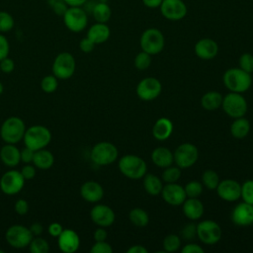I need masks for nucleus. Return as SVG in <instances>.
Returning a JSON list of instances; mask_svg holds the SVG:
<instances>
[{
	"label": "nucleus",
	"instance_id": "f257e3e1",
	"mask_svg": "<svg viewBox=\"0 0 253 253\" xmlns=\"http://www.w3.org/2000/svg\"><path fill=\"white\" fill-rule=\"evenodd\" d=\"M223 84L231 92L244 93L252 84V77L250 73L242 70L239 67L227 69L222 77Z\"/></svg>",
	"mask_w": 253,
	"mask_h": 253
},
{
	"label": "nucleus",
	"instance_id": "f03ea898",
	"mask_svg": "<svg viewBox=\"0 0 253 253\" xmlns=\"http://www.w3.org/2000/svg\"><path fill=\"white\" fill-rule=\"evenodd\" d=\"M26 129L25 123L21 118L9 117L0 127V136L5 143L16 144L23 139Z\"/></svg>",
	"mask_w": 253,
	"mask_h": 253
},
{
	"label": "nucleus",
	"instance_id": "7ed1b4c3",
	"mask_svg": "<svg viewBox=\"0 0 253 253\" xmlns=\"http://www.w3.org/2000/svg\"><path fill=\"white\" fill-rule=\"evenodd\" d=\"M23 139L25 146L37 151L45 148V146L49 144L51 140V132L44 126L35 125L26 129Z\"/></svg>",
	"mask_w": 253,
	"mask_h": 253
},
{
	"label": "nucleus",
	"instance_id": "20e7f679",
	"mask_svg": "<svg viewBox=\"0 0 253 253\" xmlns=\"http://www.w3.org/2000/svg\"><path fill=\"white\" fill-rule=\"evenodd\" d=\"M119 169L126 178L137 180L143 178L146 174L147 166L141 157L134 154H126L119 160Z\"/></svg>",
	"mask_w": 253,
	"mask_h": 253
},
{
	"label": "nucleus",
	"instance_id": "39448f33",
	"mask_svg": "<svg viewBox=\"0 0 253 253\" xmlns=\"http://www.w3.org/2000/svg\"><path fill=\"white\" fill-rule=\"evenodd\" d=\"M139 44L143 51L150 55H156L163 50L165 38L160 30L156 28H148L141 34Z\"/></svg>",
	"mask_w": 253,
	"mask_h": 253
},
{
	"label": "nucleus",
	"instance_id": "423d86ee",
	"mask_svg": "<svg viewBox=\"0 0 253 253\" xmlns=\"http://www.w3.org/2000/svg\"><path fill=\"white\" fill-rule=\"evenodd\" d=\"M119 155L118 148L115 144L109 141H101L96 143L90 153L91 160L99 165V166H106L114 163Z\"/></svg>",
	"mask_w": 253,
	"mask_h": 253
},
{
	"label": "nucleus",
	"instance_id": "0eeeda50",
	"mask_svg": "<svg viewBox=\"0 0 253 253\" xmlns=\"http://www.w3.org/2000/svg\"><path fill=\"white\" fill-rule=\"evenodd\" d=\"M76 62L74 56L67 51H63L58 53L51 66L52 74L57 79L66 80L69 79L75 72Z\"/></svg>",
	"mask_w": 253,
	"mask_h": 253
},
{
	"label": "nucleus",
	"instance_id": "6e6552de",
	"mask_svg": "<svg viewBox=\"0 0 253 253\" xmlns=\"http://www.w3.org/2000/svg\"><path fill=\"white\" fill-rule=\"evenodd\" d=\"M221 107L224 113L233 119L244 117L248 108L246 99L241 93L235 92H230L223 97Z\"/></svg>",
	"mask_w": 253,
	"mask_h": 253
},
{
	"label": "nucleus",
	"instance_id": "1a4fd4ad",
	"mask_svg": "<svg viewBox=\"0 0 253 253\" xmlns=\"http://www.w3.org/2000/svg\"><path fill=\"white\" fill-rule=\"evenodd\" d=\"M34 235L32 234L29 227L21 224H14L10 226L5 233V239L7 243L17 249L28 247Z\"/></svg>",
	"mask_w": 253,
	"mask_h": 253
},
{
	"label": "nucleus",
	"instance_id": "9d476101",
	"mask_svg": "<svg viewBox=\"0 0 253 253\" xmlns=\"http://www.w3.org/2000/svg\"><path fill=\"white\" fill-rule=\"evenodd\" d=\"M174 162L181 169L192 167L199 158L198 148L189 142L180 144L173 153Z\"/></svg>",
	"mask_w": 253,
	"mask_h": 253
},
{
	"label": "nucleus",
	"instance_id": "9b49d317",
	"mask_svg": "<svg viewBox=\"0 0 253 253\" xmlns=\"http://www.w3.org/2000/svg\"><path fill=\"white\" fill-rule=\"evenodd\" d=\"M221 228L214 220L206 219L197 224V236L208 245L217 243L221 238Z\"/></svg>",
	"mask_w": 253,
	"mask_h": 253
},
{
	"label": "nucleus",
	"instance_id": "f8f14e48",
	"mask_svg": "<svg viewBox=\"0 0 253 253\" xmlns=\"http://www.w3.org/2000/svg\"><path fill=\"white\" fill-rule=\"evenodd\" d=\"M25 179L20 171L18 170H8L0 178V189L1 191L8 195L13 196L20 193L25 186Z\"/></svg>",
	"mask_w": 253,
	"mask_h": 253
},
{
	"label": "nucleus",
	"instance_id": "ddd939ff",
	"mask_svg": "<svg viewBox=\"0 0 253 253\" xmlns=\"http://www.w3.org/2000/svg\"><path fill=\"white\" fill-rule=\"evenodd\" d=\"M62 17L65 27L73 33L82 32L87 27L88 17L81 7H68Z\"/></svg>",
	"mask_w": 253,
	"mask_h": 253
},
{
	"label": "nucleus",
	"instance_id": "4468645a",
	"mask_svg": "<svg viewBox=\"0 0 253 253\" xmlns=\"http://www.w3.org/2000/svg\"><path fill=\"white\" fill-rule=\"evenodd\" d=\"M135 91L141 100L152 101L161 94L162 85L155 77H145L138 82Z\"/></svg>",
	"mask_w": 253,
	"mask_h": 253
},
{
	"label": "nucleus",
	"instance_id": "2eb2a0df",
	"mask_svg": "<svg viewBox=\"0 0 253 253\" xmlns=\"http://www.w3.org/2000/svg\"><path fill=\"white\" fill-rule=\"evenodd\" d=\"M161 15L169 21H180L188 13V8L183 0H163L160 7Z\"/></svg>",
	"mask_w": 253,
	"mask_h": 253
},
{
	"label": "nucleus",
	"instance_id": "dca6fc26",
	"mask_svg": "<svg viewBox=\"0 0 253 253\" xmlns=\"http://www.w3.org/2000/svg\"><path fill=\"white\" fill-rule=\"evenodd\" d=\"M215 190L219 198L226 202H235L241 198V185L233 179L219 181Z\"/></svg>",
	"mask_w": 253,
	"mask_h": 253
},
{
	"label": "nucleus",
	"instance_id": "f3484780",
	"mask_svg": "<svg viewBox=\"0 0 253 253\" xmlns=\"http://www.w3.org/2000/svg\"><path fill=\"white\" fill-rule=\"evenodd\" d=\"M90 217L92 221L101 227H108L115 222V212L107 205L98 204L91 209Z\"/></svg>",
	"mask_w": 253,
	"mask_h": 253
},
{
	"label": "nucleus",
	"instance_id": "a211bd4d",
	"mask_svg": "<svg viewBox=\"0 0 253 253\" xmlns=\"http://www.w3.org/2000/svg\"><path fill=\"white\" fill-rule=\"evenodd\" d=\"M161 195L165 203L170 206H181L187 199L184 187L177 183H168L163 186Z\"/></svg>",
	"mask_w": 253,
	"mask_h": 253
},
{
	"label": "nucleus",
	"instance_id": "6ab92c4d",
	"mask_svg": "<svg viewBox=\"0 0 253 253\" xmlns=\"http://www.w3.org/2000/svg\"><path fill=\"white\" fill-rule=\"evenodd\" d=\"M231 220L238 226H248L253 223V205L240 203L232 210Z\"/></svg>",
	"mask_w": 253,
	"mask_h": 253
},
{
	"label": "nucleus",
	"instance_id": "aec40b11",
	"mask_svg": "<svg viewBox=\"0 0 253 253\" xmlns=\"http://www.w3.org/2000/svg\"><path fill=\"white\" fill-rule=\"evenodd\" d=\"M57 245L63 253H73L78 250L80 245V238L73 229H63L57 237Z\"/></svg>",
	"mask_w": 253,
	"mask_h": 253
},
{
	"label": "nucleus",
	"instance_id": "412c9836",
	"mask_svg": "<svg viewBox=\"0 0 253 253\" xmlns=\"http://www.w3.org/2000/svg\"><path fill=\"white\" fill-rule=\"evenodd\" d=\"M194 49L196 55L199 58L204 60H210L217 55L218 44L212 39L204 38L196 42Z\"/></svg>",
	"mask_w": 253,
	"mask_h": 253
},
{
	"label": "nucleus",
	"instance_id": "4be33fe9",
	"mask_svg": "<svg viewBox=\"0 0 253 253\" xmlns=\"http://www.w3.org/2000/svg\"><path fill=\"white\" fill-rule=\"evenodd\" d=\"M80 195L86 202L98 203L104 197V189L96 181H87L82 184Z\"/></svg>",
	"mask_w": 253,
	"mask_h": 253
},
{
	"label": "nucleus",
	"instance_id": "5701e85b",
	"mask_svg": "<svg viewBox=\"0 0 253 253\" xmlns=\"http://www.w3.org/2000/svg\"><path fill=\"white\" fill-rule=\"evenodd\" d=\"M184 215L190 220H198L204 214V205L198 198H188L182 204Z\"/></svg>",
	"mask_w": 253,
	"mask_h": 253
},
{
	"label": "nucleus",
	"instance_id": "b1692460",
	"mask_svg": "<svg viewBox=\"0 0 253 253\" xmlns=\"http://www.w3.org/2000/svg\"><path fill=\"white\" fill-rule=\"evenodd\" d=\"M0 160L7 167L13 168L17 166L21 162L20 149L16 144L6 143L0 149Z\"/></svg>",
	"mask_w": 253,
	"mask_h": 253
},
{
	"label": "nucleus",
	"instance_id": "393cba45",
	"mask_svg": "<svg viewBox=\"0 0 253 253\" xmlns=\"http://www.w3.org/2000/svg\"><path fill=\"white\" fill-rule=\"evenodd\" d=\"M111 36V31L109 26L106 23H98L92 25L88 32L87 37L95 43L100 44L106 42Z\"/></svg>",
	"mask_w": 253,
	"mask_h": 253
},
{
	"label": "nucleus",
	"instance_id": "a878e982",
	"mask_svg": "<svg viewBox=\"0 0 253 253\" xmlns=\"http://www.w3.org/2000/svg\"><path fill=\"white\" fill-rule=\"evenodd\" d=\"M151 160L157 167L166 168L173 164L174 156L169 148L159 146L151 152Z\"/></svg>",
	"mask_w": 253,
	"mask_h": 253
},
{
	"label": "nucleus",
	"instance_id": "bb28decb",
	"mask_svg": "<svg viewBox=\"0 0 253 253\" xmlns=\"http://www.w3.org/2000/svg\"><path fill=\"white\" fill-rule=\"evenodd\" d=\"M173 131V124L167 118H159L153 125L152 134L157 140H166Z\"/></svg>",
	"mask_w": 253,
	"mask_h": 253
},
{
	"label": "nucleus",
	"instance_id": "cd10ccee",
	"mask_svg": "<svg viewBox=\"0 0 253 253\" xmlns=\"http://www.w3.org/2000/svg\"><path fill=\"white\" fill-rule=\"evenodd\" d=\"M53 163H54V156L49 150L42 148L35 151L34 159H33V164L35 165V167L42 170H47L52 167Z\"/></svg>",
	"mask_w": 253,
	"mask_h": 253
},
{
	"label": "nucleus",
	"instance_id": "c85d7f7f",
	"mask_svg": "<svg viewBox=\"0 0 253 253\" xmlns=\"http://www.w3.org/2000/svg\"><path fill=\"white\" fill-rule=\"evenodd\" d=\"M223 97L219 92L209 91L205 93L201 99L202 107L207 111H214L221 107Z\"/></svg>",
	"mask_w": 253,
	"mask_h": 253
},
{
	"label": "nucleus",
	"instance_id": "c756f323",
	"mask_svg": "<svg viewBox=\"0 0 253 253\" xmlns=\"http://www.w3.org/2000/svg\"><path fill=\"white\" fill-rule=\"evenodd\" d=\"M143 188L145 192L151 196L161 194L163 189L162 180L154 174H145L143 176Z\"/></svg>",
	"mask_w": 253,
	"mask_h": 253
},
{
	"label": "nucleus",
	"instance_id": "7c9ffc66",
	"mask_svg": "<svg viewBox=\"0 0 253 253\" xmlns=\"http://www.w3.org/2000/svg\"><path fill=\"white\" fill-rule=\"evenodd\" d=\"M250 131V123L243 117L235 119L230 126V133L235 138H244Z\"/></svg>",
	"mask_w": 253,
	"mask_h": 253
},
{
	"label": "nucleus",
	"instance_id": "2f4dec72",
	"mask_svg": "<svg viewBox=\"0 0 253 253\" xmlns=\"http://www.w3.org/2000/svg\"><path fill=\"white\" fill-rule=\"evenodd\" d=\"M93 18L98 23H107L112 16L111 7L106 2H98L92 10Z\"/></svg>",
	"mask_w": 253,
	"mask_h": 253
},
{
	"label": "nucleus",
	"instance_id": "473e14b6",
	"mask_svg": "<svg viewBox=\"0 0 253 253\" xmlns=\"http://www.w3.org/2000/svg\"><path fill=\"white\" fill-rule=\"evenodd\" d=\"M128 218L133 225L138 227H144L149 222L148 213L143 209H140V208L132 209L128 212Z\"/></svg>",
	"mask_w": 253,
	"mask_h": 253
},
{
	"label": "nucleus",
	"instance_id": "72a5a7b5",
	"mask_svg": "<svg viewBox=\"0 0 253 253\" xmlns=\"http://www.w3.org/2000/svg\"><path fill=\"white\" fill-rule=\"evenodd\" d=\"M202 182L207 189L215 190L219 183V177L214 170L208 169L202 175Z\"/></svg>",
	"mask_w": 253,
	"mask_h": 253
},
{
	"label": "nucleus",
	"instance_id": "f704fd0d",
	"mask_svg": "<svg viewBox=\"0 0 253 253\" xmlns=\"http://www.w3.org/2000/svg\"><path fill=\"white\" fill-rule=\"evenodd\" d=\"M28 247L32 253H47L49 251L48 242L39 236H34Z\"/></svg>",
	"mask_w": 253,
	"mask_h": 253
},
{
	"label": "nucleus",
	"instance_id": "c9c22d12",
	"mask_svg": "<svg viewBox=\"0 0 253 253\" xmlns=\"http://www.w3.org/2000/svg\"><path fill=\"white\" fill-rule=\"evenodd\" d=\"M181 246V239L177 234H168L163 239V248L166 252H175Z\"/></svg>",
	"mask_w": 253,
	"mask_h": 253
},
{
	"label": "nucleus",
	"instance_id": "e433bc0d",
	"mask_svg": "<svg viewBox=\"0 0 253 253\" xmlns=\"http://www.w3.org/2000/svg\"><path fill=\"white\" fill-rule=\"evenodd\" d=\"M165 170L163 171L162 174V180L168 184V183H176L180 177H181V168H179L178 166H168L166 168H164Z\"/></svg>",
	"mask_w": 253,
	"mask_h": 253
},
{
	"label": "nucleus",
	"instance_id": "4c0bfd02",
	"mask_svg": "<svg viewBox=\"0 0 253 253\" xmlns=\"http://www.w3.org/2000/svg\"><path fill=\"white\" fill-rule=\"evenodd\" d=\"M187 198H199L203 193V185L197 180H192L184 187Z\"/></svg>",
	"mask_w": 253,
	"mask_h": 253
},
{
	"label": "nucleus",
	"instance_id": "58836bf2",
	"mask_svg": "<svg viewBox=\"0 0 253 253\" xmlns=\"http://www.w3.org/2000/svg\"><path fill=\"white\" fill-rule=\"evenodd\" d=\"M58 86L57 78L51 74L44 76L41 81V88L44 93H53Z\"/></svg>",
	"mask_w": 253,
	"mask_h": 253
},
{
	"label": "nucleus",
	"instance_id": "ea45409f",
	"mask_svg": "<svg viewBox=\"0 0 253 253\" xmlns=\"http://www.w3.org/2000/svg\"><path fill=\"white\" fill-rule=\"evenodd\" d=\"M151 64V55L143 50L138 52L134 57V66L139 70L147 69Z\"/></svg>",
	"mask_w": 253,
	"mask_h": 253
},
{
	"label": "nucleus",
	"instance_id": "a19ab883",
	"mask_svg": "<svg viewBox=\"0 0 253 253\" xmlns=\"http://www.w3.org/2000/svg\"><path fill=\"white\" fill-rule=\"evenodd\" d=\"M15 21L11 14L6 11H0V32L7 33L14 27Z\"/></svg>",
	"mask_w": 253,
	"mask_h": 253
},
{
	"label": "nucleus",
	"instance_id": "79ce46f5",
	"mask_svg": "<svg viewBox=\"0 0 253 253\" xmlns=\"http://www.w3.org/2000/svg\"><path fill=\"white\" fill-rule=\"evenodd\" d=\"M241 198L243 202L253 205V180H246L241 185Z\"/></svg>",
	"mask_w": 253,
	"mask_h": 253
},
{
	"label": "nucleus",
	"instance_id": "37998d69",
	"mask_svg": "<svg viewBox=\"0 0 253 253\" xmlns=\"http://www.w3.org/2000/svg\"><path fill=\"white\" fill-rule=\"evenodd\" d=\"M238 64L239 68L251 74L253 72V55L249 52L242 53L239 57Z\"/></svg>",
	"mask_w": 253,
	"mask_h": 253
},
{
	"label": "nucleus",
	"instance_id": "c03bdc74",
	"mask_svg": "<svg viewBox=\"0 0 253 253\" xmlns=\"http://www.w3.org/2000/svg\"><path fill=\"white\" fill-rule=\"evenodd\" d=\"M91 253H112V246L105 241H96L90 249Z\"/></svg>",
	"mask_w": 253,
	"mask_h": 253
},
{
	"label": "nucleus",
	"instance_id": "a18cd8bd",
	"mask_svg": "<svg viewBox=\"0 0 253 253\" xmlns=\"http://www.w3.org/2000/svg\"><path fill=\"white\" fill-rule=\"evenodd\" d=\"M49 6L52 8L53 12L58 16H63L67 10V4L63 0H47Z\"/></svg>",
	"mask_w": 253,
	"mask_h": 253
},
{
	"label": "nucleus",
	"instance_id": "49530a36",
	"mask_svg": "<svg viewBox=\"0 0 253 253\" xmlns=\"http://www.w3.org/2000/svg\"><path fill=\"white\" fill-rule=\"evenodd\" d=\"M181 235L186 240H191L197 235V225L194 223H188L181 231Z\"/></svg>",
	"mask_w": 253,
	"mask_h": 253
},
{
	"label": "nucleus",
	"instance_id": "de8ad7c7",
	"mask_svg": "<svg viewBox=\"0 0 253 253\" xmlns=\"http://www.w3.org/2000/svg\"><path fill=\"white\" fill-rule=\"evenodd\" d=\"M14 210L19 215H25L29 211V204L24 199H19L14 205Z\"/></svg>",
	"mask_w": 253,
	"mask_h": 253
},
{
	"label": "nucleus",
	"instance_id": "09e8293b",
	"mask_svg": "<svg viewBox=\"0 0 253 253\" xmlns=\"http://www.w3.org/2000/svg\"><path fill=\"white\" fill-rule=\"evenodd\" d=\"M15 69V62L8 56L0 60V70L3 73H11Z\"/></svg>",
	"mask_w": 253,
	"mask_h": 253
},
{
	"label": "nucleus",
	"instance_id": "8fccbe9b",
	"mask_svg": "<svg viewBox=\"0 0 253 253\" xmlns=\"http://www.w3.org/2000/svg\"><path fill=\"white\" fill-rule=\"evenodd\" d=\"M10 51V44L7 38L0 34V60L7 57Z\"/></svg>",
	"mask_w": 253,
	"mask_h": 253
},
{
	"label": "nucleus",
	"instance_id": "3c124183",
	"mask_svg": "<svg viewBox=\"0 0 253 253\" xmlns=\"http://www.w3.org/2000/svg\"><path fill=\"white\" fill-rule=\"evenodd\" d=\"M34 154L35 151L27 146H25L23 149L20 150V157H21V161L25 164L28 163H32L33 159H34Z\"/></svg>",
	"mask_w": 253,
	"mask_h": 253
},
{
	"label": "nucleus",
	"instance_id": "603ef678",
	"mask_svg": "<svg viewBox=\"0 0 253 253\" xmlns=\"http://www.w3.org/2000/svg\"><path fill=\"white\" fill-rule=\"evenodd\" d=\"M95 45H96V44H95L88 37L83 38V39L80 41V42H79V48L81 49V51H83V52H85V53L91 52V51L94 49Z\"/></svg>",
	"mask_w": 253,
	"mask_h": 253
},
{
	"label": "nucleus",
	"instance_id": "864d4df0",
	"mask_svg": "<svg viewBox=\"0 0 253 253\" xmlns=\"http://www.w3.org/2000/svg\"><path fill=\"white\" fill-rule=\"evenodd\" d=\"M21 174L23 175L24 179L25 180H31L33 179L35 176H36V168H35V165H31L30 163L26 164L25 166L22 167L21 169Z\"/></svg>",
	"mask_w": 253,
	"mask_h": 253
},
{
	"label": "nucleus",
	"instance_id": "5fc2aeb1",
	"mask_svg": "<svg viewBox=\"0 0 253 253\" xmlns=\"http://www.w3.org/2000/svg\"><path fill=\"white\" fill-rule=\"evenodd\" d=\"M63 229L64 228L62 227V225L58 222L50 223L48 225V228H47L49 235H51L52 237H58L60 235V233L63 231Z\"/></svg>",
	"mask_w": 253,
	"mask_h": 253
},
{
	"label": "nucleus",
	"instance_id": "6e6d98bb",
	"mask_svg": "<svg viewBox=\"0 0 253 253\" xmlns=\"http://www.w3.org/2000/svg\"><path fill=\"white\" fill-rule=\"evenodd\" d=\"M181 251L182 253H204L205 250L196 243H189L185 245Z\"/></svg>",
	"mask_w": 253,
	"mask_h": 253
},
{
	"label": "nucleus",
	"instance_id": "4d7b16f0",
	"mask_svg": "<svg viewBox=\"0 0 253 253\" xmlns=\"http://www.w3.org/2000/svg\"><path fill=\"white\" fill-rule=\"evenodd\" d=\"M94 239L95 241H105L108 237V232L106 231L105 227H101L99 226V228H97L95 231H94Z\"/></svg>",
	"mask_w": 253,
	"mask_h": 253
},
{
	"label": "nucleus",
	"instance_id": "13d9d810",
	"mask_svg": "<svg viewBox=\"0 0 253 253\" xmlns=\"http://www.w3.org/2000/svg\"><path fill=\"white\" fill-rule=\"evenodd\" d=\"M29 228H30V230H31V232L34 236H40L43 231V227L40 222L32 223Z\"/></svg>",
	"mask_w": 253,
	"mask_h": 253
},
{
	"label": "nucleus",
	"instance_id": "bf43d9fd",
	"mask_svg": "<svg viewBox=\"0 0 253 253\" xmlns=\"http://www.w3.org/2000/svg\"><path fill=\"white\" fill-rule=\"evenodd\" d=\"M141 1L145 7L149 8V9H155V8L160 7L163 0H141Z\"/></svg>",
	"mask_w": 253,
	"mask_h": 253
},
{
	"label": "nucleus",
	"instance_id": "052dcab7",
	"mask_svg": "<svg viewBox=\"0 0 253 253\" xmlns=\"http://www.w3.org/2000/svg\"><path fill=\"white\" fill-rule=\"evenodd\" d=\"M148 250L142 245H133L126 250V253H147Z\"/></svg>",
	"mask_w": 253,
	"mask_h": 253
},
{
	"label": "nucleus",
	"instance_id": "680f3d73",
	"mask_svg": "<svg viewBox=\"0 0 253 253\" xmlns=\"http://www.w3.org/2000/svg\"><path fill=\"white\" fill-rule=\"evenodd\" d=\"M68 7H82L87 0H63Z\"/></svg>",
	"mask_w": 253,
	"mask_h": 253
},
{
	"label": "nucleus",
	"instance_id": "e2e57ef3",
	"mask_svg": "<svg viewBox=\"0 0 253 253\" xmlns=\"http://www.w3.org/2000/svg\"><path fill=\"white\" fill-rule=\"evenodd\" d=\"M3 91H4V86H3V84H2V82L0 81V95H2V93H3Z\"/></svg>",
	"mask_w": 253,
	"mask_h": 253
},
{
	"label": "nucleus",
	"instance_id": "0e129e2a",
	"mask_svg": "<svg viewBox=\"0 0 253 253\" xmlns=\"http://www.w3.org/2000/svg\"><path fill=\"white\" fill-rule=\"evenodd\" d=\"M3 252H4L3 250H0V253H3Z\"/></svg>",
	"mask_w": 253,
	"mask_h": 253
}]
</instances>
